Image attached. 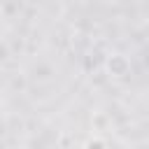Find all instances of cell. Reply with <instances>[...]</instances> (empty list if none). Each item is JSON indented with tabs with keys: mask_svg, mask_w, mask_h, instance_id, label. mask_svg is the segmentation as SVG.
I'll return each mask as SVG.
<instances>
[{
	"mask_svg": "<svg viewBox=\"0 0 149 149\" xmlns=\"http://www.w3.org/2000/svg\"><path fill=\"white\" fill-rule=\"evenodd\" d=\"M130 70H133L130 58H128L126 54H121V51H112V54L105 58V72H107L109 77H114V79L128 77Z\"/></svg>",
	"mask_w": 149,
	"mask_h": 149,
	"instance_id": "obj_1",
	"label": "cell"
},
{
	"mask_svg": "<svg viewBox=\"0 0 149 149\" xmlns=\"http://www.w3.org/2000/svg\"><path fill=\"white\" fill-rule=\"evenodd\" d=\"M126 2H135V0H126Z\"/></svg>",
	"mask_w": 149,
	"mask_h": 149,
	"instance_id": "obj_3",
	"label": "cell"
},
{
	"mask_svg": "<svg viewBox=\"0 0 149 149\" xmlns=\"http://www.w3.org/2000/svg\"><path fill=\"white\" fill-rule=\"evenodd\" d=\"M81 149H109V144H107V140L102 135H91V137L84 140Z\"/></svg>",
	"mask_w": 149,
	"mask_h": 149,
	"instance_id": "obj_2",
	"label": "cell"
}]
</instances>
